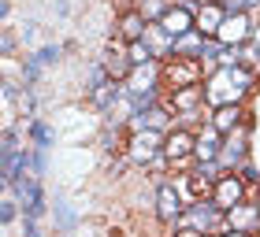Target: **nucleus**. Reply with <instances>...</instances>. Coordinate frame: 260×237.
I'll list each match as a JSON object with an SVG mask.
<instances>
[{
	"label": "nucleus",
	"instance_id": "obj_14",
	"mask_svg": "<svg viewBox=\"0 0 260 237\" xmlns=\"http://www.w3.org/2000/svg\"><path fill=\"white\" fill-rule=\"evenodd\" d=\"M238 123H242V108H238V104H219L216 115H212V126H216L219 134H231Z\"/></svg>",
	"mask_w": 260,
	"mask_h": 237
},
{
	"label": "nucleus",
	"instance_id": "obj_17",
	"mask_svg": "<svg viewBox=\"0 0 260 237\" xmlns=\"http://www.w3.org/2000/svg\"><path fill=\"white\" fill-rule=\"evenodd\" d=\"M145 26H149V19L141 15V11H130V15L123 19V37H126V41H138V37H145Z\"/></svg>",
	"mask_w": 260,
	"mask_h": 237
},
{
	"label": "nucleus",
	"instance_id": "obj_8",
	"mask_svg": "<svg viewBox=\"0 0 260 237\" xmlns=\"http://www.w3.org/2000/svg\"><path fill=\"white\" fill-rule=\"evenodd\" d=\"M193 148H197V137L186 134V130H171V134L164 137V156L171 163H186L193 156Z\"/></svg>",
	"mask_w": 260,
	"mask_h": 237
},
{
	"label": "nucleus",
	"instance_id": "obj_9",
	"mask_svg": "<svg viewBox=\"0 0 260 237\" xmlns=\"http://www.w3.org/2000/svg\"><path fill=\"white\" fill-rule=\"evenodd\" d=\"M223 215H227L231 233H253L260 226V208H253V204H234L231 211H223Z\"/></svg>",
	"mask_w": 260,
	"mask_h": 237
},
{
	"label": "nucleus",
	"instance_id": "obj_1",
	"mask_svg": "<svg viewBox=\"0 0 260 237\" xmlns=\"http://www.w3.org/2000/svg\"><path fill=\"white\" fill-rule=\"evenodd\" d=\"M249 89V74H245L242 67H219L216 74H212V82H208V89H205V97L216 104H238V97Z\"/></svg>",
	"mask_w": 260,
	"mask_h": 237
},
{
	"label": "nucleus",
	"instance_id": "obj_3",
	"mask_svg": "<svg viewBox=\"0 0 260 237\" xmlns=\"http://www.w3.org/2000/svg\"><path fill=\"white\" fill-rule=\"evenodd\" d=\"M164 82L171 89H182V86H197L201 82V63L197 59H186V56H175L168 67H164Z\"/></svg>",
	"mask_w": 260,
	"mask_h": 237
},
{
	"label": "nucleus",
	"instance_id": "obj_11",
	"mask_svg": "<svg viewBox=\"0 0 260 237\" xmlns=\"http://www.w3.org/2000/svg\"><path fill=\"white\" fill-rule=\"evenodd\" d=\"M223 19H227V11H223L219 4H205L197 11V30L205 33V37H216V30L223 26Z\"/></svg>",
	"mask_w": 260,
	"mask_h": 237
},
{
	"label": "nucleus",
	"instance_id": "obj_12",
	"mask_svg": "<svg viewBox=\"0 0 260 237\" xmlns=\"http://www.w3.org/2000/svg\"><path fill=\"white\" fill-rule=\"evenodd\" d=\"M219 137H223L219 130H216V126H208L205 134L197 137V148H193V156H197V160H205V163H212V160H216L219 152H223V148H219Z\"/></svg>",
	"mask_w": 260,
	"mask_h": 237
},
{
	"label": "nucleus",
	"instance_id": "obj_6",
	"mask_svg": "<svg viewBox=\"0 0 260 237\" xmlns=\"http://www.w3.org/2000/svg\"><path fill=\"white\" fill-rule=\"evenodd\" d=\"M156 26H160L164 33H171V37H182V33H190V30L197 26V15H193L190 8H168V11L156 19Z\"/></svg>",
	"mask_w": 260,
	"mask_h": 237
},
{
	"label": "nucleus",
	"instance_id": "obj_13",
	"mask_svg": "<svg viewBox=\"0 0 260 237\" xmlns=\"http://www.w3.org/2000/svg\"><path fill=\"white\" fill-rule=\"evenodd\" d=\"M104 67H108L112 78L123 82L130 74V67H134V59H130V52H123V49H108V52H104Z\"/></svg>",
	"mask_w": 260,
	"mask_h": 237
},
{
	"label": "nucleus",
	"instance_id": "obj_22",
	"mask_svg": "<svg viewBox=\"0 0 260 237\" xmlns=\"http://www.w3.org/2000/svg\"><path fill=\"white\" fill-rule=\"evenodd\" d=\"M34 137H38L41 145H45V141H49V130H45V126H34Z\"/></svg>",
	"mask_w": 260,
	"mask_h": 237
},
{
	"label": "nucleus",
	"instance_id": "obj_19",
	"mask_svg": "<svg viewBox=\"0 0 260 237\" xmlns=\"http://www.w3.org/2000/svg\"><path fill=\"white\" fill-rule=\"evenodd\" d=\"M212 185H216V182H212V171H201V174H190V189H193L197 196H201V193H212Z\"/></svg>",
	"mask_w": 260,
	"mask_h": 237
},
{
	"label": "nucleus",
	"instance_id": "obj_5",
	"mask_svg": "<svg viewBox=\"0 0 260 237\" xmlns=\"http://www.w3.org/2000/svg\"><path fill=\"white\" fill-rule=\"evenodd\" d=\"M249 33H253L249 15H245V11H234V15H227V19H223V26L216 30V41H219V45H234V49H238L242 41H249Z\"/></svg>",
	"mask_w": 260,
	"mask_h": 237
},
{
	"label": "nucleus",
	"instance_id": "obj_18",
	"mask_svg": "<svg viewBox=\"0 0 260 237\" xmlns=\"http://www.w3.org/2000/svg\"><path fill=\"white\" fill-rule=\"evenodd\" d=\"M130 59H134V67L138 63H149V59H152V52H149V45H145V37H138V41H130Z\"/></svg>",
	"mask_w": 260,
	"mask_h": 237
},
{
	"label": "nucleus",
	"instance_id": "obj_21",
	"mask_svg": "<svg viewBox=\"0 0 260 237\" xmlns=\"http://www.w3.org/2000/svg\"><path fill=\"white\" fill-rule=\"evenodd\" d=\"M11 219H15V200L8 196V200H4V208H0V222H4V226H8Z\"/></svg>",
	"mask_w": 260,
	"mask_h": 237
},
{
	"label": "nucleus",
	"instance_id": "obj_15",
	"mask_svg": "<svg viewBox=\"0 0 260 237\" xmlns=\"http://www.w3.org/2000/svg\"><path fill=\"white\" fill-rule=\"evenodd\" d=\"M201 97H205V89H201V86H182V89H175L171 104H175V111H193L201 104Z\"/></svg>",
	"mask_w": 260,
	"mask_h": 237
},
{
	"label": "nucleus",
	"instance_id": "obj_10",
	"mask_svg": "<svg viewBox=\"0 0 260 237\" xmlns=\"http://www.w3.org/2000/svg\"><path fill=\"white\" fill-rule=\"evenodd\" d=\"M219 211V208H216ZM216 211H208L205 204H201V208H193L190 211V215H186V211H182V219L179 222H175V226H179L182 233H197V230H212V226H216Z\"/></svg>",
	"mask_w": 260,
	"mask_h": 237
},
{
	"label": "nucleus",
	"instance_id": "obj_20",
	"mask_svg": "<svg viewBox=\"0 0 260 237\" xmlns=\"http://www.w3.org/2000/svg\"><path fill=\"white\" fill-rule=\"evenodd\" d=\"M138 11H141L145 19H160V15H164L168 8H164L160 0H141V4H138Z\"/></svg>",
	"mask_w": 260,
	"mask_h": 237
},
{
	"label": "nucleus",
	"instance_id": "obj_2",
	"mask_svg": "<svg viewBox=\"0 0 260 237\" xmlns=\"http://www.w3.org/2000/svg\"><path fill=\"white\" fill-rule=\"evenodd\" d=\"M160 152H164V137L152 126H138L134 137H130V145H126V156H130V163H138V167L152 163Z\"/></svg>",
	"mask_w": 260,
	"mask_h": 237
},
{
	"label": "nucleus",
	"instance_id": "obj_4",
	"mask_svg": "<svg viewBox=\"0 0 260 237\" xmlns=\"http://www.w3.org/2000/svg\"><path fill=\"white\" fill-rule=\"evenodd\" d=\"M242 196H245L242 178H234V174H223V178H216V185H212V208L231 211L234 204H242Z\"/></svg>",
	"mask_w": 260,
	"mask_h": 237
},
{
	"label": "nucleus",
	"instance_id": "obj_7",
	"mask_svg": "<svg viewBox=\"0 0 260 237\" xmlns=\"http://www.w3.org/2000/svg\"><path fill=\"white\" fill-rule=\"evenodd\" d=\"M156 219L164 222V226H175V222L182 219V196L175 185H160L156 193Z\"/></svg>",
	"mask_w": 260,
	"mask_h": 237
},
{
	"label": "nucleus",
	"instance_id": "obj_16",
	"mask_svg": "<svg viewBox=\"0 0 260 237\" xmlns=\"http://www.w3.org/2000/svg\"><path fill=\"white\" fill-rule=\"evenodd\" d=\"M115 82H119V78H108V82H101V86L89 89V97H93V104H97V108H108V104L119 97V86H115Z\"/></svg>",
	"mask_w": 260,
	"mask_h": 237
}]
</instances>
